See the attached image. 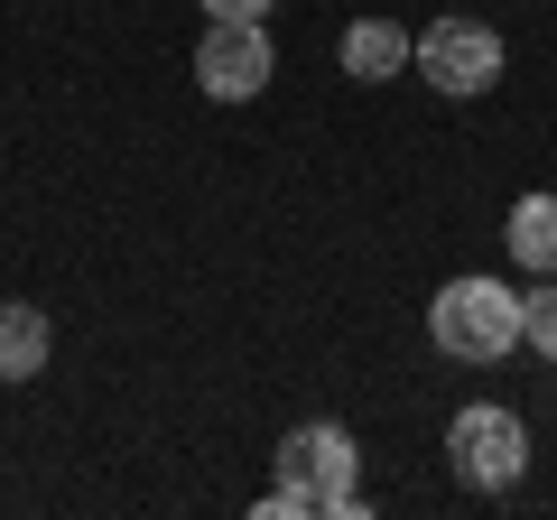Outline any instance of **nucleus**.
Wrapping results in <instances>:
<instances>
[{
  "label": "nucleus",
  "mask_w": 557,
  "mask_h": 520,
  "mask_svg": "<svg viewBox=\"0 0 557 520\" xmlns=\"http://www.w3.org/2000/svg\"><path fill=\"white\" fill-rule=\"evenodd\" d=\"M196 10H214V20H260V10H278V0H196Z\"/></svg>",
  "instance_id": "9d476101"
},
{
  "label": "nucleus",
  "mask_w": 557,
  "mask_h": 520,
  "mask_svg": "<svg viewBox=\"0 0 557 520\" xmlns=\"http://www.w3.org/2000/svg\"><path fill=\"white\" fill-rule=\"evenodd\" d=\"M409 28H399V20H354V28H344V75H354V84H391L399 75V65H409Z\"/></svg>",
  "instance_id": "423d86ee"
},
{
  "label": "nucleus",
  "mask_w": 557,
  "mask_h": 520,
  "mask_svg": "<svg viewBox=\"0 0 557 520\" xmlns=\"http://www.w3.org/2000/svg\"><path fill=\"white\" fill-rule=\"evenodd\" d=\"M511 251L530 270H557V196H520L511 205Z\"/></svg>",
  "instance_id": "6e6552de"
},
{
  "label": "nucleus",
  "mask_w": 557,
  "mask_h": 520,
  "mask_svg": "<svg viewBox=\"0 0 557 520\" xmlns=\"http://www.w3.org/2000/svg\"><path fill=\"white\" fill-rule=\"evenodd\" d=\"M278 483H307V493H317V520H354V511H362L354 437H344V428H325V419L278 437Z\"/></svg>",
  "instance_id": "20e7f679"
},
{
  "label": "nucleus",
  "mask_w": 557,
  "mask_h": 520,
  "mask_svg": "<svg viewBox=\"0 0 557 520\" xmlns=\"http://www.w3.org/2000/svg\"><path fill=\"white\" fill-rule=\"evenodd\" d=\"M520 344H539V354L557 362V288H530V298H520Z\"/></svg>",
  "instance_id": "1a4fd4ad"
},
{
  "label": "nucleus",
  "mask_w": 557,
  "mask_h": 520,
  "mask_svg": "<svg viewBox=\"0 0 557 520\" xmlns=\"http://www.w3.org/2000/svg\"><path fill=\"white\" fill-rule=\"evenodd\" d=\"M446 456H456V474L474 483V493H511V483L530 474V428H520L502 400H474V409H456V428H446Z\"/></svg>",
  "instance_id": "f03ea898"
},
{
  "label": "nucleus",
  "mask_w": 557,
  "mask_h": 520,
  "mask_svg": "<svg viewBox=\"0 0 557 520\" xmlns=\"http://www.w3.org/2000/svg\"><path fill=\"white\" fill-rule=\"evenodd\" d=\"M270 65L278 57H270V38H260V20H214L196 38V84L214 102H251L260 84H270Z\"/></svg>",
  "instance_id": "39448f33"
},
{
  "label": "nucleus",
  "mask_w": 557,
  "mask_h": 520,
  "mask_svg": "<svg viewBox=\"0 0 557 520\" xmlns=\"http://www.w3.org/2000/svg\"><path fill=\"white\" fill-rule=\"evenodd\" d=\"M428 344L446 362H502L520 344V298L502 280H446L428 298Z\"/></svg>",
  "instance_id": "f257e3e1"
},
{
  "label": "nucleus",
  "mask_w": 557,
  "mask_h": 520,
  "mask_svg": "<svg viewBox=\"0 0 557 520\" xmlns=\"http://www.w3.org/2000/svg\"><path fill=\"white\" fill-rule=\"evenodd\" d=\"M409 65L437 84V94L474 102V94L502 84V28H483V20H428V38L409 47Z\"/></svg>",
  "instance_id": "7ed1b4c3"
},
{
  "label": "nucleus",
  "mask_w": 557,
  "mask_h": 520,
  "mask_svg": "<svg viewBox=\"0 0 557 520\" xmlns=\"http://www.w3.org/2000/svg\"><path fill=\"white\" fill-rule=\"evenodd\" d=\"M38 362H47V317L0 298V381H38Z\"/></svg>",
  "instance_id": "0eeeda50"
}]
</instances>
